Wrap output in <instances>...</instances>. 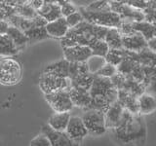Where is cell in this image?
I'll return each instance as SVG.
<instances>
[{
    "label": "cell",
    "instance_id": "1",
    "mask_svg": "<svg viewBox=\"0 0 156 146\" xmlns=\"http://www.w3.org/2000/svg\"><path fill=\"white\" fill-rule=\"evenodd\" d=\"M115 134L121 142L130 144L135 140L144 138L145 130L139 116L125 110L121 123L115 129Z\"/></svg>",
    "mask_w": 156,
    "mask_h": 146
},
{
    "label": "cell",
    "instance_id": "2",
    "mask_svg": "<svg viewBox=\"0 0 156 146\" xmlns=\"http://www.w3.org/2000/svg\"><path fill=\"white\" fill-rule=\"evenodd\" d=\"M84 21L94 26H99L106 28H120L122 19L118 14L112 11L108 12H90L85 8H80L79 11Z\"/></svg>",
    "mask_w": 156,
    "mask_h": 146
},
{
    "label": "cell",
    "instance_id": "3",
    "mask_svg": "<svg viewBox=\"0 0 156 146\" xmlns=\"http://www.w3.org/2000/svg\"><path fill=\"white\" fill-rule=\"evenodd\" d=\"M22 78V67L12 57H5L0 61V83L5 86H13Z\"/></svg>",
    "mask_w": 156,
    "mask_h": 146
},
{
    "label": "cell",
    "instance_id": "4",
    "mask_svg": "<svg viewBox=\"0 0 156 146\" xmlns=\"http://www.w3.org/2000/svg\"><path fill=\"white\" fill-rule=\"evenodd\" d=\"M88 134L93 135H101L105 133V113L95 109H85V112L81 117Z\"/></svg>",
    "mask_w": 156,
    "mask_h": 146
},
{
    "label": "cell",
    "instance_id": "5",
    "mask_svg": "<svg viewBox=\"0 0 156 146\" xmlns=\"http://www.w3.org/2000/svg\"><path fill=\"white\" fill-rule=\"evenodd\" d=\"M39 87L45 95L52 94L58 91L69 90L71 84L69 79L60 78L49 73H42L39 79Z\"/></svg>",
    "mask_w": 156,
    "mask_h": 146
},
{
    "label": "cell",
    "instance_id": "6",
    "mask_svg": "<svg viewBox=\"0 0 156 146\" xmlns=\"http://www.w3.org/2000/svg\"><path fill=\"white\" fill-rule=\"evenodd\" d=\"M112 12L118 14L122 22H144V15L140 10L135 9L126 4L125 1H108Z\"/></svg>",
    "mask_w": 156,
    "mask_h": 146
},
{
    "label": "cell",
    "instance_id": "7",
    "mask_svg": "<svg viewBox=\"0 0 156 146\" xmlns=\"http://www.w3.org/2000/svg\"><path fill=\"white\" fill-rule=\"evenodd\" d=\"M45 99L52 108L56 111V113H65V112L69 113V111L74 106L71 101L68 90L58 91L45 95Z\"/></svg>",
    "mask_w": 156,
    "mask_h": 146
},
{
    "label": "cell",
    "instance_id": "8",
    "mask_svg": "<svg viewBox=\"0 0 156 146\" xmlns=\"http://www.w3.org/2000/svg\"><path fill=\"white\" fill-rule=\"evenodd\" d=\"M42 134L49 138L51 146H80V143L71 139L66 131L54 130L48 125L43 126Z\"/></svg>",
    "mask_w": 156,
    "mask_h": 146
},
{
    "label": "cell",
    "instance_id": "9",
    "mask_svg": "<svg viewBox=\"0 0 156 146\" xmlns=\"http://www.w3.org/2000/svg\"><path fill=\"white\" fill-rule=\"evenodd\" d=\"M66 133L71 139L80 143V141L88 134V130L84 123H83L81 117L71 116L66 130Z\"/></svg>",
    "mask_w": 156,
    "mask_h": 146
},
{
    "label": "cell",
    "instance_id": "10",
    "mask_svg": "<svg viewBox=\"0 0 156 146\" xmlns=\"http://www.w3.org/2000/svg\"><path fill=\"white\" fill-rule=\"evenodd\" d=\"M65 60L68 62H86L93 56L92 51L86 46H74L63 49Z\"/></svg>",
    "mask_w": 156,
    "mask_h": 146
},
{
    "label": "cell",
    "instance_id": "11",
    "mask_svg": "<svg viewBox=\"0 0 156 146\" xmlns=\"http://www.w3.org/2000/svg\"><path fill=\"white\" fill-rule=\"evenodd\" d=\"M122 46L125 51L140 53L145 48H147V41L141 34L135 33L133 35L122 36Z\"/></svg>",
    "mask_w": 156,
    "mask_h": 146
},
{
    "label": "cell",
    "instance_id": "12",
    "mask_svg": "<svg viewBox=\"0 0 156 146\" xmlns=\"http://www.w3.org/2000/svg\"><path fill=\"white\" fill-rule=\"evenodd\" d=\"M125 109L118 101L111 104L110 107L105 113V126L106 129H113L115 130L121 123L122 118H123Z\"/></svg>",
    "mask_w": 156,
    "mask_h": 146
},
{
    "label": "cell",
    "instance_id": "13",
    "mask_svg": "<svg viewBox=\"0 0 156 146\" xmlns=\"http://www.w3.org/2000/svg\"><path fill=\"white\" fill-rule=\"evenodd\" d=\"M37 15L43 18L47 23L62 18L61 7L58 6L57 1H44L41 8L37 11Z\"/></svg>",
    "mask_w": 156,
    "mask_h": 146
},
{
    "label": "cell",
    "instance_id": "14",
    "mask_svg": "<svg viewBox=\"0 0 156 146\" xmlns=\"http://www.w3.org/2000/svg\"><path fill=\"white\" fill-rule=\"evenodd\" d=\"M69 92V96L73 105L81 107V108L88 109L91 104L92 101V96L90 95V92L80 90V89H75V88H71L68 90Z\"/></svg>",
    "mask_w": 156,
    "mask_h": 146
},
{
    "label": "cell",
    "instance_id": "15",
    "mask_svg": "<svg viewBox=\"0 0 156 146\" xmlns=\"http://www.w3.org/2000/svg\"><path fill=\"white\" fill-rule=\"evenodd\" d=\"M117 101L119 102L126 111H129L132 114L139 113L138 97L135 96L134 95H132L124 90H119Z\"/></svg>",
    "mask_w": 156,
    "mask_h": 146
},
{
    "label": "cell",
    "instance_id": "16",
    "mask_svg": "<svg viewBox=\"0 0 156 146\" xmlns=\"http://www.w3.org/2000/svg\"><path fill=\"white\" fill-rule=\"evenodd\" d=\"M45 28L50 37L61 38V39L65 37L68 30H69V27H68L66 23V18L63 17L57 19V21L48 23Z\"/></svg>",
    "mask_w": 156,
    "mask_h": 146
},
{
    "label": "cell",
    "instance_id": "17",
    "mask_svg": "<svg viewBox=\"0 0 156 146\" xmlns=\"http://www.w3.org/2000/svg\"><path fill=\"white\" fill-rule=\"evenodd\" d=\"M44 73H49V74H52L54 76L68 79V76H69V62L65 58L53 62L46 66V68L44 69Z\"/></svg>",
    "mask_w": 156,
    "mask_h": 146
},
{
    "label": "cell",
    "instance_id": "18",
    "mask_svg": "<svg viewBox=\"0 0 156 146\" xmlns=\"http://www.w3.org/2000/svg\"><path fill=\"white\" fill-rule=\"evenodd\" d=\"M70 114L68 112L65 113H55L48 120V126L54 130L66 131L68 122L70 120Z\"/></svg>",
    "mask_w": 156,
    "mask_h": 146
},
{
    "label": "cell",
    "instance_id": "19",
    "mask_svg": "<svg viewBox=\"0 0 156 146\" xmlns=\"http://www.w3.org/2000/svg\"><path fill=\"white\" fill-rule=\"evenodd\" d=\"M139 113L140 114H150L156 110V99L155 96L144 92L138 97Z\"/></svg>",
    "mask_w": 156,
    "mask_h": 146
},
{
    "label": "cell",
    "instance_id": "20",
    "mask_svg": "<svg viewBox=\"0 0 156 146\" xmlns=\"http://www.w3.org/2000/svg\"><path fill=\"white\" fill-rule=\"evenodd\" d=\"M19 53V49L15 45L7 34L0 35V56L5 57H12Z\"/></svg>",
    "mask_w": 156,
    "mask_h": 146
},
{
    "label": "cell",
    "instance_id": "21",
    "mask_svg": "<svg viewBox=\"0 0 156 146\" xmlns=\"http://www.w3.org/2000/svg\"><path fill=\"white\" fill-rule=\"evenodd\" d=\"M109 50H122V34L118 28H108L105 38Z\"/></svg>",
    "mask_w": 156,
    "mask_h": 146
},
{
    "label": "cell",
    "instance_id": "22",
    "mask_svg": "<svg viewBox=\"0 0 156 146\" xmlns=\"http://www.w3.org/2000/svg\"><path fill=\"white\" fill-rule=\"evenodd\" d=\"M7 35L12 39V41L15 43V45L17 46V48L20 50H23V49L27 45L28 38L27 37L26 33L23 31H22L21 29H19L18 27H15L10 26Z\"/></svg>",
    "mask_w": 156,
    "mask_h": 146
},
{
    "label": "cell",
    "instance_id": "23",
    "mask_svg": "<svg viewBox=\"0 0 156 146\" xmlns=\"http://www.w3.org/2000/svg\"><path fill=\"white\" fill-rule=\"evenodd\" d=\"M95 75L91 74V73H86V74L78 75L75 78L70 80L71 88H75V89H80L90 92V89L92 87L93 81H94Z\"/></svg>",
    "mask_w": 156,
    "mask_h": 146
},
{
    "label": "cell",
    "instance_id": "24",
    "mask_svg": "<svg viewBox=\"0 0 156 146\" xmlns=\"http://www.w3.org/2000/svg\"><path fill=\"white\" fill-rule=\"evenodd\" d=\"M133 27L134 30L136 33L141 34L145 39L146 41L151 40L152 38H154V31H153V24L147 23V22H134L133 23Z\"/></svg>",
    "mask_w": 156,
    "mask_h": 146
},
{
    "label": "cell",
    "instance_id": "25",
    "mask_svg": "<svg viewBox=\"0 0 156 146\" xmlns=\"http://www.w3.org/2000/svg\"><path fill=\"white\" fill-rule=\"evenodd\" d=\"M139 63L144 67H151L156 66V54L153 53L148 48H145L144 50L138 53Z\"/></svg>",
    "mask_w": 156,
    "mask_h": 146
},
{
    "label": "cell",
    "instance_id": "26",
    "mask_svg": "<svg viewBox=\"0 0 156 146\" xmlns=\"http://www.w3.org/2000/svg\"><path fill=\"white\" fill-rule=\"evenodd\" d=\"M89 48L91 49L93 56L101 57H105L106 54L109 51V48L107 46L106 42L105 40H99V39H95L90 44Z\"/></svg>",
    "mask_w": 156,
    "mask_h": 146
},
{
    "label": "cell",
    "instance_id": "27",
    "mask_svg": "<svg viewBox=\"0 0 156 146\" xmlns=\"http://www.w3.org/2000/svg\"><path fill=\"white\" fill-rule=\"evenodd\" d=\"M24 33H26L27 37L28 38V41L31 43L41 41L50 37L49 34L47 33L45 27H33L31 29H29V30L26 31Z\"/></svg>",
    "mask_w": 156,
    "mask_h": 146
},
{
    "label": "cell",
    "instance_id": "28",
    "mask_svg": "<svg viewBox=\"0 0 156 146\" xmlns=\"http://www.w3.org/2000/svg\"><path fill=\"white\" fill-rule=\"evenodd\" d=\"M125 57L126 51L122 49V50H109L105 58L106 61V63H109V64L117 67L124 61Z\"/></svg>",
    "mask_w": 156,
    "mask_h": 146
},
{
    "label": "cell",
    "instance_id": "29",
    "mask_svg": "<svg viewBox=\"0 0 156 146\" xmlns=\"http://www.w3.org/2000/svg\"><path fill=\"white\" fill-rule=\"evenodd\" d=\"M106 64V61L105 57H97V56H92L89 60L87 61V65L89 68V71L91 74L96 75L102 67Z\"/></svg>",
    "mask_w": 156,
    "mask_h": 146
},
{
    "label": "cell",
    "instance_id": "30",
    "mask_svg": "<svg viewBox=\"0 0 156 146\" xmlns=\"http://www.w3.org/2000/svg\"><path fill=\"white\" fill-rule=\"evenodd\" d=\"M90 12H108L111 11L108 1H94L85 7Z\"/></svg>",
    "mask_w": 156,
    "mask_h": 146
},
{
    "label": "cell",
    "instance_id": "31",
    "mask_svg": "<svg viewBox=\"0 0 156 146\" xmlns=\"http://www.w3.org/2000/svg\"><path fill=\"white\" fill-rule=\"evenodd\" d=\"M57 3L58 4V6L61 7L62 15L63 18L70 16L71 14L75 13L77 11L76 7L69 1H57Z\"/></svg>",
    "mask_w": 156,
    "mask_h": 146
},
{
    "label": "cell",
    "instance_id": "32",
    "mask_svg": "<svg viewBox=\"0 0 156 146\" xmlns=\"http://www.w3.org/2000/svg\"><path fill=\"white\" fill-rule=\"evenodd\" d=\"M117 73V67L109 64V63H106V64L101 68V69L97 73L96 75L101 76V77H105V78H108L111 79L115 74Z\"/></svg>",
    "mask_w": 156,
    "mask_h": 146
},
{
    "label": "cell",
    "instance_id": "33",
    "mask_svg": "<svg viewBox=\"0 0 156 146\" xmlns=\"http://www.w3.org/2000/svg\"><path fill=\"white\" fill-rule=\"evenodd\" d=\"M66 23L69 28H73L77 26L78 24L81 23L83 21H84V19H83L82 15L79 11H76L75 13L71 14L70 16H68L66 18Z\"/></svg>",
    "mask_w": 156,
    "mask_h": 146
},
{
    "label": "cell",
    "instance_id": "34",
    "mask_svg": "<svg viewBox=\"0 0 156 146\" xmlns=\"http://www.w3.org/2000/svg\"><path fill=\"white\" fill-rule=\"evenodd\" d=\"M29 146H51V142L47 136L41 133L30 141Z\"/></svg>",
    "mask_w": 156,
    "mask_h": 146
},
{
    "label": "cell",
    "instance_id": "35",
    "mask_svg": "<svg viewBox=\"0 0 156 146\" xmlns=\"http://www.w3.org/2000/svg\"><path fill=\"white\" fill-rule=\"evenodd\" d=\"M143 12L144 15L145 22L150 23H156V9H153V8L147 6V8H145Z\"/></svg>",
    "mask_w": 156,
    "mask_h": 146
},
{
    "label": "cell",
    "instance_id": "36",
    "mask_svg": "<svg viewBox=\"0 0 156 146\" xmlns=\"http://www.w3.org/2000/svg\"><path fill=\"white\" fill-rule=\"evenodd\" d=\"M126 4L135 9L144 11L145 8H147V1H143V0H130V1H125Z\"/></svg>",
    "mask_w": 156,
    "mask_h": 146
},
{
    "label": "cell",
    "instance_id": "37",
    "mask_svg": "<svg viewBox=\"0 0 156 146\" xmlns=\"http://www.w3.org/2000/svg\"><path fill=\"white\" fill-rule=\"evenodd\" d=\"M10 27V24L7 21H1L0 22V35L7 34L8 29Z\"/></svg>",
    "mask_w": 156,
    "mask_h": 146
},
{
    "label": "cell",
    "instance_id": "38",
    "mask_svg": "<svg viewBox=\"0 0 156 146\" xmlns=\"http://www.w3.org/2000/svg\"><path fill=\"white\" fill-rule=\"evenodd\" d=\"M43 2L44 1H40V0H34V1H29L28 3L30 4V6L37 12L38 10L41 8L42 5H43Z\"/></svg>",
    "mask_w": 156,
    "mask_h": 146
},
{
    "label": "cell",
    "instance_id": "39",
    "mask_svg": "<svg viewBox=\"0 0 156 146\" xmlns=\"http://www.w3.org/2000/svg\"><path fill=\"white\" fill-rule=\"evenodd\" d=\"M147 48L149 50H151L153 53L156 54V37L152 38L151 40L147 42Z\"/></svg>",
    "mask_w": 156,
    "mask_h": 146
},
{
    "label": "cell",
    "instance_id": "40",
    "mask_svg": "<svg viewBox=\"0 0 156 146\" xmlns=\"http://www.w3.org/2000/svg\"><path fill=\"white\" fill-rule=\"evenodd\" d=\"M147 6L156 9V1H147Z\"/></svg>",
    "mask_w": 156,
    "mask_h": 146
},
{
    "label": "cell",
    "instance_id": "41",
    "mask_svg": "<svg viewBox=\"0 0 156 146\" xmlns=\"http://www.w3.org/2000/svg\"><path fill=\"white\" fill-rule=\"evenodd\" d=\"M153 24V31H154V37H156V23H152Z\"/></svg>",
    "mask_w": 156,
    "mask_h": 146
}]
</instances>
